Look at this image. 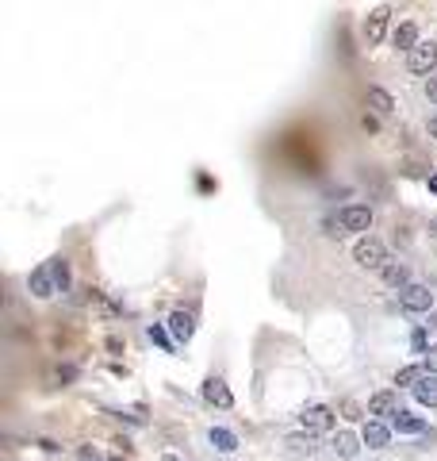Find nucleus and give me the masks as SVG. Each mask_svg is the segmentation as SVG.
Wrapping results in <instances>:
<instances>
[{
    "instance_id": "obj_1",
    "label": "nucleus",
    "mask_w": 437,
    "mask_h": 461,
    "mask_svg": "<svg viewBox=\"0 0 437 461\" xmlns=\"http://www.w3.org/2000/svg\"><path fill=\"white\" fill-rule=\"evenodd\" d=\"M300 423H303V431L307 434H330L334 423H338V415H334V408H326V403H311V408H303Z\"/></svg>"
},
{
    "instance_id": "obj_2",
    "label": "nucleus",
    "mask_w": 437,
    "mask_h": 461,
    "mask_svg": "<svg viewBox=\"0 0 437 461\" xmlns=\"http://www.w3.org/2000/svg\"><path fill=\"white\" fill-rule=\"evenodd\" d=\"M353 262H357L360 269H384V265H388V250H384L380 238H360V242L353 246Z\"/></svg>"
},
{
    "instance_id": "obj_3",
    "label": "nucleus",
    "mask_w": 437,
    "mask_h": 461,
    "mask_svg": "<svg viewBox=\"0 0 437 461\" xmlns=\"http://www.w3.org/2000/svg\"><path fill=\"white\" fill-rule=\"evenodd\" d=\"M372 227V208L369 204H349L338 212V235H349V231H369Z\"/></svg>"
},
{
    "instance_id": "obj_4",
    "label": "nucleus",
    "mask_w": 437,
    "mask_h": 461,
    "mask_svg": "<svg viewBox=\"0 0 437 461\" xmlns=\"http://www.w3.org/2000/svg\"><path fill=\"white\" fill-rule=\"evenodd\" d=\"M407 69H410V73H418V77L434 73V69H437V42H418V47L407 54Z\"/></svg>"
},
{
    "instance_id": "obj_5",
    "label": "nucleus",
    "mask_w": 437,
    "mask_h": 461,
    "mask_svg": "<svg viewBox=\"0 0 437 461\" xmlns=\"http://www.w3.org/2000/svg\"><path fill=\"white\" fill-rule=\"evenodd\" d=\"M399 308L403 312H429L434 308V292L426 285H403L399 288Z\"/></svg>"
},
{
    "instance_id": "obj_6",
    "label": "nucleus",
    "mask_w": 437,
    "mask_h": 461,
    "mask_svg": "<svg viewBox=\"0 0 437 461\" xmlns=\"http://www.w3.org/2000/svg\"><path fill=\"white\" fill-rule=\"evenodd\" d=\"M388 20H391V8L384 4V8H376V12H369V20H365V42L369 47H380L384 42V35H388Z\"/></svg>"
},
{
    "instance_id": "obj_7",
    "label": "nucleus",
    "mask_w": 437,
    "mask_h": 461,
    "mask_svg": "<svg viewBox=\"0 0 437 461\" xmlns=\"http://www.w3.org/2000/svg\"><path fill=\"white\" fill-rule=\"evenodd\" d=\"M27 288H31V296H35V300H50V296L58 292L54 269H50V265H39V269H35V273L27 277Z\"/></svg>"
},
{
    "instance_id": "obj_8",
    "label": "nucleus",
    "mask_w": 437,
    "mask_h": 461,
    "mask_svg": "<svg viewBox=\"0 0 437 461\" xmlns=\"http://www.w3.org/2000/svg\"><path fill=\"white\" fill-rule=\"evenodd\" d=\"M360 442H365L369 450H384V446L391 442V427H384V423L369 419V423H365V431H360Z\"/></svg>"
},
{
    "instance_id": "obj_9",
    "label": "nucleus",
    "mask_w": 437,
    "mask_h": 461,
    "mask_svg": "<svg viewBox=\"0 0 437 461\" xmlns=\"http://www.w3.org/2000/svg\"><path fill=\"white\" fill-rule=\"evenodd\" d=\"M204 400L207 403H219V408H230L234 396H230V388H226L223 377H207V381H204Z\"/></svg>"
},
{
    "instance_id": "obj_10",
    "label": "nucleus",
    "mask_w": 437,
    "mask_h": 461,
    "mask_svg": "<svg viewBox=\"0 0 437 461\" xmlns=\"http://www.w3.org/2000/svg\"><path fill=\"white\" fill-rule=\"evenodd\" d=\"M192 331H196V319L188 312H173V315H169V334H173L176 342H188Z\"/></svg>"
},
{
    "instance_id": "obj_11",
    "label": "nucleus",
    "mask_w": 437,
    "mask_h": 461,
    "mask_svg": "<svg viewBox=\"0 0 437 461\" xmlns=\"http://www.w3.org/2000/svg\"><path fill=\"white\" fill-rule=\"evenodd\" d=\"M395 412H399V400H395V393H388V388L369 400V415H384V419H391Z\"/></svg>"
},
{
    "instance_id": "obj_12",
    "label": "nucleus",
    "mask_w": 437,
    "mask_h": 461,
    "mask_svg": "<svg viewBox=\"0 0 437 461\" xmlns=\"http://www.w3.org/2000/svg\"><path fill=\"white\" fill-rule=\"evenodd\" d=\"M410 393H414L418 403H426V408H437V373H426L422 381L414 384V388H410Z\"/></svg>"
},
{
    "instance_id": "obj_13",
    "label": "nucleus",
    "mask_w": 437,
    "mask_h": 461,
    "mask_svg": "<svg viewBox=\"0 0 437 461\" xmlns=\"http://www.w3.org/2000/svg\"><path fill=\"white\" fill-rule=\"evenodd\" d=\"M391 427H395L399 434H422V431H426V423L418 419V415L403 412V408H399V412L391 415Z\"/></svg>"
},
{
    "instance_id": "obj_14",
    "label": "nucleus",
    "mask_w": 437,
    "mask_h": 461,
    "mask_svg": "<svg viewBox=\"0 0 437 461\" xmlns=\"http://www.w3.org/2000/svg\"><path fill=\"white\" fill-rule=\"evenodd\" d=\"M391 42H395V50H407L410 54V50L418 47V27L414 23H399V27L391 31Z\"/></svg>"
},
{
    "instance_id": "obj_15",
    "label": "nucleus",
    "mask_w": 437,
    "mask_h": 461,
    "mask_svg": "<svg viewBox=\"0 0 437 461\" xmlns=\"http://www.w3.org/2000/svg\"><path fill=\"white\" fill-rule=\"evenodd\" d=\"M334 453H338V458H357L360 453V442H357V434H349V431H341L338 438H334Z\"/></svg>"
},
{
    "instance_id": "obj_16",
    "label": "nucleus",
    "mask_w": 437,
    "mask_h": 461,
    "mask_svg": "<svg viewBox=\"0 0 437 461\" xmlns=\"http://www.w3.org/2000/svg\"><path fill=\"white\" fill-rule=\"evenodd\" d=\"M426 373H429V369H426V362H422V365H403V369L395 373V384H403V388H414V384L422 381Z\"/></svg>"
},
{
    "instance_id": "obj_17",
    "label": "nucleus",
    "mask_w": 437,
    "mask_h": 461,
    "mask_svg": "<svg viewBox=\"0 0 437 461\" xmlns=\"http://www.w3.org/2000/svg\"><path fill=\"white\" fill-rule=\"evenodd\" d=\"M380 273H384V281H388L391 288H403V285H407V265H403V262H388L384 269H380Z\"/></svg>"
},
{
    "instance_id": "obj_18",
    "label": "nucleus",
    "mask_w": 437,
    "mask_h": 461,
    "mask_svg": "<svg viewBox=\"0 0 437 461\" xmlns=\"http://www.w3.org/2000/svg\"><path fill=\"white\" fill-rule=\"evenodd\" d=\"M211 446L215 450H223V453H234L238 450V438H234L230 431H223V427H211Z\"/></svg>"
},
{
    "instance_id": "obj_19",
    "label": "nucleus",
    "mask_w": 437,
    "mask_h": 461,
    "mask_svg": "<svg viewBox=\"0 0 437 461\" xmlns=\"http://www.w3.org/2000/svg\"><path fill=\"white\" fill-rule=\"evenodd\" d=\"M369 104H372L376 112H384V116H388V112H395V100H391V92H384V88H376V85L369 88Z\"/></svg>"
},
{
    "instance_id": "obj_20",
    "label": "nucleus",
    "mask_w": 437,
    "mask_h": 461,
    "mask_svg": "<svg viewBox=\"0 0 437 461\" xmlns=\"http://www.w3.org/2000/svg\"><path fill=\"white\" fill-rule=\"evenodd\" d=\"M50 269H54L58 292H66V288H69V262H66V258H54V262H50Z\"/></svg>"
},
{
    "instance_id": "obj_21",
    "label": "nucleus",
    "mask_w": 437,
    "mask_h": 461,
    "mask_svg": "<svg viewBox=\"0 0 437 461\" xmlns=\"http://www.w3.org/2000/svg\"><path fill=\"white\" fill-rule=\"evenodd\" d=\"M284 446H288V450L295 453V458H311V453H315V442H311V434H307V438H288Z\"/></svg>"
},
{
    "instance_id": "obj_22",
    "label": "nucleus",
    "mask_w": 437,
    "mask_h": 461,
    "mask_svg": "<svg viewBox=\"0 0 437 461\" xmlns=\"http://www.w3.org/2000/svg\"><path fill=\"white\" fill-rule=\"evenodd\" d=\"M341 415H345V419H360V415H369V412H365L357 400H345L341 403Z\"/></svg>"
},
{
    "instance_id": "obj_23",
    "label": "nucleus",
    "mask_w": 437,
    "mask_h": 461,
    "mask_svg": "<svg viewBox=\"0 0 437 461\" xmlns=\"http://www.w3.org/2000/svg\"><path fill=\"white\" fill-rule=\"evenodd\" d=\"M150 338H154V342L161 346V350H173V342H169V334L161 331V327H150Z\"/></svg>"
},
{
    "instance_id": "obj_24",
    "label": "nucleus",
    "mask_w": 437,
    "mask_h": 461,
    "mask_svg": "<svg viewBox=\"0 0 437 461\" xmlns=\"http://www.w3.org/2000/svg\"><path fill=\"white\" fill-rule=\"evenodd\" d=\"M410 346H414L418 353H426V350H429V346H426V331H414V334H410Z\"/></svg>"
},
{
    "instance_id": "obj_25",
    "label": "nucleus",
    "mask_w": 437,
    "mask_h": 461,
    "mask_svg": "<svg viewBox=\"0 0 437 461\" xmlns=\"http://www.w3.org/2000/svg\"><path fill=\"white\" fill-rule=\"evenodd\" d=\"M422 362H426V369H429V373H437V346H429V350H426V358H422Z\"/></svg>"
},
{
    "instance_id": "obj_26",
    "label": "nucleus",
    "mask_w": 437,
    "mask_h": 461,
    "mask_svg": "<svg viewBox=\"0 0 437 461\" xmlns=\"http://www.w3.org/2000/svg\"><path fill=\"white\" fill-rule=\"evenodd\" d=\"M426 97H429V100H434V104H437V69H434V73H429V81H426Z\"/></svg>"
},
{
    "instance_id": "obj_27",
    "label": "nucleus",
    "mask_w": 437,
    "mask_h": 461,
    "mask_svg": "<svg viewBox=\"0 0 437 461\" xmlns=\"http://www.w3.org/2000/svg\"><path fill=\"white\" fill-rule=\"evenodd\" d=\"M429 131H434V135H437V119H429Z\"/></svg>"
},
{
    "instance_id": "obj_28",
    "label": "nucleus",
    "mask_w": 437,
    "mask_h": 461,
    "mask_svg": "<svg viewBox=\"0 0 437 461\" xmlns=\"http://www.w3.org/2000/svg\"><path fill=\"white\" fill-rule=\"evenodd\" d=\"M111 461H127V458H123V453H116V458H111Z\"/></svg>"
},
{
    "instance_id": "obj_29",
    "label": "nucleus",
    "mask_w": 437,
    "mask_h": 461,
    "mask_svg": "<svg viewBox=\"0 0 437 461\" xmlns=\"http://www.w3.org/2000/svg\"><path fill=\"white\" fill-rule=\"evenodd\" d=\"M429 323H434V331H437V315H434V319H429Z\"/></svg>"
},
{
    "instance_id": "obj_30",
    "label": "nucleus",
    "mask_w": 437,
    "mask_h": 461,
    "mask_svg": "<svg viewBox=\"0 0 437 461\" xmlns=\"http://www.w3.org/2000/svg\"><path fill=\"white\" fill-rule=\"evenodd\" d=\"M161 461H176V458H161Z\"/></svg>"
}]
</instances>
